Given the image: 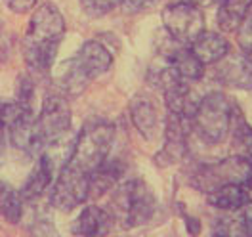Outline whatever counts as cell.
<instances>
[{"instance_id": "cell-7", "label": "cell", "mask_w": 252, "mask_h": 237, "mask_svg": "<svg viewBox=\"0 0 252 237\" xmlns=\"http://www.w3.org/2000/svg\"><path fill=\"white\" fill-rule=\"evenodd\" d=\"M90 197V178L80 169L67 165L58 172L50 188V203L62 212L80 206Z\"/></svg>"}, {"instance_id": "cell-28", "label": "cell", "mask_w": 252, "mask_h": 237, "mask_svg": "<svg viewBox=\"0 0 252 237\" xmlns=\"http://www.w3.org/2000/svg\"><path fill=\"white\" fill-rule=\"evenodd\" d=\"M6 2V6L12 10V12H16V14H25V12H29L31 8H34V4H36V0H4Z\"/></svg>"}, {"instance_id": "cell-16", "label": "cell", "mask_w": 252, "mask_h": 237, "mask_svg": "<svg viewBox=\"0 0 252 237\" xmlns=\"http://www.w3.org/2000/svg\"><path fill=\"white\" fill-rule=\"evenodd\" d=\"M189 48L203 65H216L231 52L229 42L221 34L212 31H205Z\"/></svg>"}, {"instance_id": "cell-5", "label": "cell", "mask_w": 252, "mask_h": 237, "mask_svg": "<svg viewBox=\"0 0 252 237\" xmlns=\"http://www.w3.org/2000/svg\"><path fill=\"white\" fill-rule=\"evenodd\" d=\"M227 184L245 186L247 190L252 188V163L249 159L233 155L229 159H223L220 163L203 165L199 170L193 174V186L199 190L210 191L218 190Z\"/></svg>"}, {"instance_id": "cell-25", "label": "cell", "mask_w": 252, "mask_h": 237, "mask_svg": "<svg viewBox=\"0 0 252 237\" xmlns=\"http://www.w3.org/2000/svg\"><path fill=\"white\" fill-rule=\"evenodd\" d=\"M34 96V86H32V80L23 77L17 82V103L23 105V107H31V100Z\"/></svg>"}, {"instance_id": "cell-13", "label": "cell", "mask_w": 252, "mask_h": 237, "mask_svg": "<svg viewBox=\"0 0 252 237\" xmlns=\"http://www.w3.org/2000/svg\"><path fill=\"white\" fill-rule=\"evenodd\" d=\"M111 218L109 210L97 205H88L80 210L77 220L73 222V234L79 237H105L109 234Z\"/></svg>"}, {"instance_id": "cell-18", "label": "cell", "mask_w": 252, "mask_h": 237, "mask_svg": "<svg viewBox=\"0 0 252 237\" xmlns=\"http://www.w3.org/2000/svg\"><path fill=\"white\" fill-rule=\"evenodd\" d=\"M166 62L172 67V71L186 82H197L205 75V65L199 62V58L191 52L189 46H182L172 50L166 56Z\"/></svg>"}, {"instance_id": "cell-17", "label": "cell", "mask_w": 252, "mask_h": 237, "mask_svg": "<svg viewBox=\"0 0 252 237\" xmlns=\"http://www.w3.org/2000/svg\"><path fill=\"white\" fill-rule=\"evenodd\" d=\"M123 174H125V165L121 163V159H107L105 163H101L95 170L88 174L90 197H101L103 193L117 188Z\"/></svg>"}, {"instance_id": "cell-32", "label": "cell", "mask_w": 252, "mask_h": 237, "mask_svg": "<svg viewBox=\"0 0 252 237\" xmlns=\"http://www.w3.org/2000/svg\"><path fill=\"white\" fill-rule=\"evenodd\" d=\"M8 128H6V121H4V113H2V105H0V151L4 145V136H6Z\"/></svg>"}, {"instance_id": "cell-10", "label": "cell", "mask_w": 252, "mask_h": 237, "mask_svg": "<svg viewBox=\"0 0 252 237\" xmlns=\"http://www.w3.org/2000/svg\"><path fill=\"white\" fill-rule=\"evenodd\" d=\"M130 119L136 130L142 134L147 142H153L157 138L160 117L158 107L149 94H136L130 102Z\"/></svg>"}, {"instance_id": "cell-3", "label": "cell", "mask_w": 252, "mask_h": 237, "mask_svg": "<svg viewBox=\"0 0 252 237\" xmlns=\"http://www.w3.org/2000/svg\"><path fill=\"white\" fill-rule=\"evenodd\" d=\"M235 107V102H231L223 92H208L199 102V107L191 119V128L205 143L218 145L231 132Z\"/></svg>"}, {"instance_id": "cell-8", "label": "cell", "mask_w": 252, "mask_h": 237, "mask_svg": "<svg viewBox=\"0 0 252 237\" xmlns=\"http://www.w3.org/2000/svg\"><path fill=\"white\" fill-rule=\"evenodd\" d=\"M162 23L166 33L182 46H191L205 33L203 10L191 6L184 0L168 4L162 10Z\"/></svg>"}, {"instance_id": "cell-26", "label": "cell", "mask_w": 252, "mask_h": 237, "mask_svg": "<svg viewBox=\"0 0 252 237\" xmlns=\"http://www.w3.org/2000/svg\"><path fill=\"white\" fill-rule=\"evenodd\" d=\"M32 237H58L52 220L48 216H40L32 226Z\"/></svg>"}, {"instance_id": "cell-4", "label": "cell", "mask_w": 252, "mask_h": 237, "mask_svg": "<svg viewBox=\"0 0 252 237\" xmlns=\"http://www.w3.org/2000/svg\"><path fill=\"white\" fill-rule=\"evenodd\" d=\"M115 140V128L109 123H90L80 130L79 138L75 140L73 155L69 165L80 169L82 172L90 174L101 163L109 159L111 145Z\"/></svg>"}, {"instance_id": "cell-31", "label": "cell", "mask_w": 252, "mask_h": 237, "mask_svg": "<svg viewBox=\"0 0 252 237\" xmlns=\"http://www.w3.org/2000/svg\"><path fill=\"white\" fill-rule=\"evenodd\" d=\"M184 2H188L191 6L203 10V8H210V6H214V4H220L221 0H184Z\"/></svg>"}, {"instance_id": "cell-14", "label": "cell", "mask_w": 252, "mask_h": 237, "mask_svg": "<svg viewBox=\"0 0 252 237\" xmlns=\"http://www.w3.org/2000/svg\"><path fill=\"white\" fill-rule=\"evenodd\" d=\"M58 172H60L58 167L50 161V157L44 155V153H40L36 167L32 169L31 176L27 178L23 190L19 191L21 197H23V201H34V199H38L48 188H52V184H54Z\"/></svg>"}, {"instance_id": "cell-33", "label": "cell", "mask_w": 252, "mask_h": 237, "mask_svg": "<svg viewBox=\"0 0 252 237\" xmlns=\"http://www.w3.org/2000/svg\"><path fill=\"white\" fill-rule=\"evenodd\" d=\"M249 201H251V203H252V188H251V190H249Z\"/></svg>"}, {"instance_id": "cell-27", "label": "cell", "mask_w": 252, "mask_h": 237, "mask_svg": "<svg viewBox=\"0 0 252 237\" xmlns=\"http://www.w3.org/2000/svg\"><path fill=\"white\" fill-rule=\"evenodd\" d=\"M160 0H123L121 2V8L125 14H138L142 12L143 8H149V6H155Z\"/></svg>"}, {"instance_id": "cell-2", "label": "cell", "mask_w": 252, "mask_h": 237, "mask_svg": "<svg viewBox=\"0 0 252 237\" xmlns=\"http://www.w3.org/2000/svg\"><path fill=\"white\" fill-rule=\"evenodd\" d=\"M157 197L151 186L143 180H125L111 190L109 214L123 228H140L153 218Z\"/></svg>"}, {"instance_id": "cell-12", "label": "cell", "mask_w": 252, "mask_h": 237, "mask_svg": "<svg viewBox=\"0 0 252 237\" xmlns=\"http://www.w3.org/2000/svg\"><path fill=\"white\" fill-rule=\"evenodd\" d=\"M52 80L62 90L63 96H80L88 88V82L92 79L86 75L79 60L71 58L52 71Z\"/></svg>"}, {"instance_id": "cell-24", "label": "cell", "mask_w": 252, "mask_h": 237, "mask_svg": "<svg viewBox=\"0 0 252 237\" xmlns=\"http://www.w3.org/2000/svg\"><path fill=\"white\" fill-rule=\"evenodd\" d=\"M123 0H80L82 8L86 14H90L92 17H99L109 14L111 10H115L117 6H121Z\"/></svg>"}, {"instance_id": "cell-1", "label": "cell", "mask_w": 252, "mask_h": 237, "mask_svg": "<svg viewBox=\"0 0 252 237\" xmlns=\"http://www.w3.org/2000/svg\"><path fill=\"white\" fill-rule=\"evenodd\" d=\"M65 34V17L54 4H42L34 10L23 40V58L36 75L52 73L58 48Z\"/></svg>"}, {"instance_id": "cell-34", "label": "cell", "mask_w": 252, "mask_h": 237, "mask_svg": "<svg viewBox=\"0 0 252 237\" xmlns=\"http://www.w3.org/2000/svg\"><path fill=\"white\" fill-rule=\"evenodd\" d=\"M0 36H2V23H0Z\"/></svg>"}, {"instance_id": "cell-9", "label": "cell", "mask_w": 252, "mask_h": 237, "mask_svg": "<svg viewBox=\"0 0 252 237\" xmlns=\"http://www.w3.org/2000/svg\"><path fill=\"white\" fill-rule=\"evenodd\" d=\"M216 79L225 86L252 90V62L243 54L229 52L216 64Z\"/></svg>"}, {"instance_id": "cell-20", "label": "cell", "mask_w": 252, "mask_h": 237, "mask_svg": "<svg viewBox=\"0 0 252 237\" xmlns=\"http://www.w3.org/2000/svg\"><path fill=\"white\" fill-rule=\"evenodd\" d=\"M252 0H221L218 4V27L223 33H233L251 14Z\"/></svg>"}, {"instance_id": "cell-21", "label": "cell", "mask_w": 252, "mask_h": 237, "mask_svg": "<svg viewBox=\"0 0 252 237\" xmlns=\"http://www.w3.org/2000/svg\"><path fill=\"white\" fill-rule=\"evenodd\" d=\"M21 205H23L21 193H17L16 190H12L8 186L0 188V212H2V216L10 222V224L19 222L21 212H23Z\"/></svg>"}, {"instance_id": "cell-19", "label": "cell", "mask_w": 252, "mask_h": 237, "mask_svg": "<svg viewBox=\"0 0 252 237\" xmlns=\"http://www.w3.org/2000/svg\"><path fill=\"white\" fill-rule=\"evenodd\" d=\"M208 203L225 212H237L249 203V190L245 186L227 184L208 193Z\"/></svg>"}, {"instance_id": "cell-6", "label": "cell", "mask_w": 252, "mask_h": 237, "mask_svg": "<svg viewBox=\"0 0 252 237\" xmlns=\"http://www.w3.org/2000/svg\"><path fill=\"white\" fill-rule=\"evenodd\" d=\"M71 128V107L63 94H48L34 123L36 142L44 151L48 145L65 138Z\"/></svg>"}, {"instance_id": "cell-29", "label": "cell", "mask_w": 252, "mask_h": 237, "mask_svg": "<svg viewBox=\"0 0 252 237\" xmlns=\"http://www.w3.org/2000/svg\"><path fill=\"white\" fill-rule=\"evenodd\" d=\"M241 218H243V224H245V228H247L249 237H252V203L251 201L241 208Z\"/></svg>"}, {"instance_id": "cell-30", "label": "cell", "mask_w": 252, "mask_h": 237, "mask_svg": "<svg viewBox=\"0 0 252 237\" xmlns=\"http://www.w3.org/2000/svg\"><path fill=\"white\" fill-rule=\"evenodd\" d=\"M186 228H188V232L191 234V237H199L201 234V220L199 218H195V216H186Z\"/></svg>"}, {"instance_id": "cell-23", "label": "cell", "mask_w": 252, "mask_h": 237, "mask_svg": "<svg viewBox=\"0 0 252 237\" xmlns=\"http://www.w3.org/2000/svg\"><path fill=\"white\" fill-rule=\"evenodd\" d=\"M237 44L241 48V54L252 62V14H249L237 29Z\"/></svg>"}, {"instance_id": "cell-11", "label": "cell", "mask_w": 252, "mask_h": 237, "mask_svg": "<svg viewBox=\"0 0 252 237\" xmlns=\"http://www.w3.org/2000/svg\"><path fill=\"white\" fill-rule=\"evenodd\" d=\"M191 127L189 121H184L180 117H174V115H168L166 119V142H164V147L162 151L158 153L155 161H166L164 165H170V163H176L186 155L188 151V128Z\"/></svg>"}, {"instance_id": "cell-22", "label": "cell", "mask_w": 252, "mask_h": 237, "mask_svg": "<svg viewBox=\"0 0 252 237\" xmlns=\"http://www.w3.org/2000/svg\"><path fill=\"white\" fill-rule=\"evenodd\" d=\"M212 237H249L247 228L239 216H221L212 226Z\"/></svg>"}, {"instance_id": "cell-15", "label": "cell", "mask_w": 252, "mask_h": 237, "mask_svg": "<svg viewBox=\"0 0 252 237\" xmlns=\"http://www.w3.org/2000/svg\"><path fill=\"white\" fill-rule=\"evenodd\" d=\"M77 60L90 79H97L105 75L113 65V56H111L109 48L103 46L99 40L84 42L77 54Z\"/></svg>"}]
</instances>
